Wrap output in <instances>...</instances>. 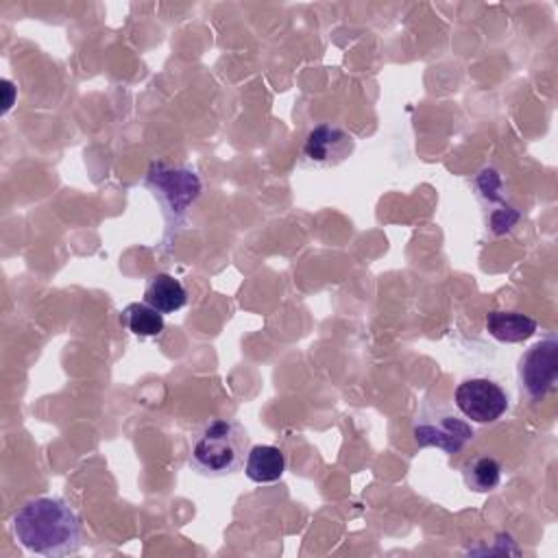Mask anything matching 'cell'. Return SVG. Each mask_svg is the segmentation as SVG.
I'll return each instance as SVG.
<instances>
[{
	"label": "cell",
	"instance_id": "6da1fadb",
	"mask_svg": "<svg viewBox=\"0 0 558 558\" xmlns=\"http://www.w3.org/2000/svg\"><path fill=\"white\" fill-rule=\"evenodd\" d=\"M17 543L46 558L74 556L83 547L85 532L76 510L63 497H33L11 519Z\"/></svg>",
	"mask_w": 558,
	"mask_h": 558
},
{
	"label": "cell",
	"instance_id": "7a4b0ae2",
	"mask_svg": "<svg viewBox=\"0 0 558 558\" xmlns=\"http://www.w3.org/2000/svg\"><path fill=\"white\" fill-rule=\"evenodd\" d=\"M248 449L251 438L242 423L211 418L194 434L190 466L203 477H227L244 466Z\"/></svg>",
	"mask_w": 558,
	"mask_h": 558
},
{
	"label": "cell",
	"instance_id": "3957f363",
	"mask_svg": "<svg viewBox=\"0 0 558 558\" xmlns=\"http://www.w3.org/2000/svg\"><path fill=\"white\" fill-rule=\"evenodd\" d=\"M412 436L421 447H436L447 453H458L473 440L475 429L456 405L442 397L427 395L412 421Z\"/></svg>",
	"mask_w": 558,
	"mask_h": 558
},
{
	"label": "cell",
	"instance_id": "277c9868",
	"mask_svg": "<svg viewBox=\"0 0 558 558\" xmlns=\"http://www.w3.org/2000/svg\"><path fill=\"white\" fill-rule=\"evenodd\" d=\"M144 183L159 201L168 222H181L190 205H194L203 192V183L190 166H172L166 161H153Z\"/></svg>",
	"mask_w": 558,
	"mask_h": 558
},
{
	"label": "cell",
	"instance_id": "5b68a950",
	"mask_svg": "<svg viewBox=\"0 0 558 558\" xmlns=\"http://www.w3.org/2000/svg\"><path fill=\"white\" fill-rule=\"evenodd\" d=\"M517 377L521 392L538 401L547 392L554 390L558 379V340L556 336H547L545 340L534 342L519 360Z\"/></svg>",
	"mask_w": 558,
	"mask_h": 558
},
{
	"label": "cell",
	"instance_id": "8992f818",
	"mask_svg": "<svg viewBox=\"0 0 558 558\" xmlns=\"http://www.w3.org/2000/svg\"><path fill=\"white\" fill-rule=\"evenodd\" d=\"M453 405L471 423H495L508 410V395L493 379L471 377L456 386Z\"/></svg>",
	"mask_w": 558,
	"mask_h": 558
},
{
	"label": "cell",
	"instance_id": "52a82bcc",
	"mask_svg": "<svg viewBox=\"0 0 558 558\" xmlns=\"http://www.w3.org/2000/svg\"><path fill=\"white\" fill-rule=\"evenodd\" d=\"M355 150V137L338 124H316L307 131L301 148V163L307 168H336Z\"/></svg>",
	"mask_w": 558,
	"mask_h": 558
},
{
	"label": "cell",
	"instance_id": "ba28073f",
	"mask_svg": "<svg viewBox=\"0 0 558 558\" xmlns=\"http://www.w3.org/2000/svg\"><path fill=\"white\" fill-rule=\"evenodd\" d=\"M288 460L286 453L275 445H251L244 475L255 484H272L286 473Z\"/></svg>",
	"mask_w": 558,
	"mask_h": 558
},
{
	"label": "cell",
	"instance_id": "9c48e42d",
	"mask_svg": "<svg viewBox=\"0 0 558 558\" xmlns=\"http://www.w3.org/2000/svg\"><path fill=\"white\" fill-rule=\"evenodd\" d=\"M144 303L161 314H174L187 303V290L177 277L168 272H157L148 277L144 286Z\"/></svg>",
	"mask_w": 558,
	"mask_h": 558
},
{
	"label": "cell",
	"instance_id": "30bf717a",
	"mask_svg": "<svg viewBox=\"0 0 558 558\" xmlns=\"http://www.w3.org/2000/svg\"><path fill=\"white\" fill-rule=\"evenodd\" d=\"M484 327L488 336L499 342H523L534 336L536 320L523 312L490 310L484 318Z\"/></svg>",
	"mask_w": 558,
	"mask_h": 558
},
{
	"label": "cell",
	"instance_id": "8fae6325",
	"mask_svg": "<svg viewBox=\"0 0 558 558\" xmlns=\"http://www.w3.org/2000/svg\"><path fill=\"white\" fill-rule=\"evenodd\" d=\"M462 477L469 490L490 493L501 482V464L493 456H475L462 464Z\"/></svg>",
	"mask_w": 558,
	"mask_h": 558
},
{
	"label": "cell",
	"instance_id": "7c38bea8",
	"mask_svg": "<svg viewBox=\"0 0 558 558\" xmlns=\"http://www.w3.org/2000/svg\"><path fill=\"white\" fill-rule=\"evenodd\" d=\"M122 325L140 338H155L163 331L166 323H163V314L157 312L155 307H150L148 303H129L122 310L120 316Z\"/></svg>",
	"mask_w": 558,
	"mask_h": 558
},
{
	"label": "cell",
	"instance_id": "4fadbf2b",
	"mask_svg": "<svg viewBox=\"0 0 558 558\" xmlns=\"http://www.w3.org/2000/svg\"><path fill=\"white\" fill-rule=\"evenodd\" d=\"M2 85H4V89H7V100H4V109H2V113H7V111L11 109V102H13V85H11L9 81H2Z\"/></svg>",
	"mask_w": 558,
	"mask_h": 558
}]
</instances>
